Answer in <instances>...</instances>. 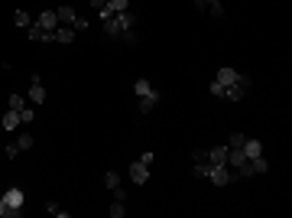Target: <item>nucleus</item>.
I'll use <instances>...</instances> for the list:
<instances>
[{
  "mask_svg": "<svg viewBox=\"0 0 292 218\" xmlns=\"http://www.w3.org/2000/svg\"><path fill=\"white\" fill-rule=\"evenodd\" d=\"M33 117H36V111H33V108H23V111H20V124H33Z\"/></svg>",
  "mask_w": 292,
  "mask_h": 218,
  "instance_id": "nucleus-24",
  "label": "nucleus"
},
{
  "mask_svg": "<svg viewBox=\"0 0 292 218\" xmlns=\"http://www.w3.org/2000/svg\"><path fill=\"white\" fill-rule=\"evenodd\" d=\"M36 23L42 26V30H46V33H52L55 26H59V16H55V10H42V13L36 16Z\"/></svg>",
  "mask_w": 292,
  "mask_h": 218,
  "instance_id": "nucleus-9",
  "label": "nucleus"
},
{
  "mask_svg": "<svg viewBox=\"0 0 292 218\" xmlns=\"http://www.w3.org/2000/svg\"><path fill=\"white\" fill-rule=\"evenodd\" d=\"M88 3H91V10H104V3H108V0H88Z\"/></svg>",
  "mask_w": 292,
  "mask_h": 218,
  "instance_id": "nucleus-30",
  "label": "nucleus"
},
{
  "mask_svg": "<svg viewBox=\"0 0 292 218\" xmlns=\"http://www.w3.org/2000/svg\"><path fill=\"white\" fill-rule=\"evenodd\" d=\"M240 150H244L247 160H256V156H263V143H260V140H250V137L244 140V147H240Z\"/></svg>",
  "mask_w": 292,
  "mask_h": 218,
  "instance_id": "nucleus-13",
  "label": "nucleus"
},
{
  "mask_svg": "<svg viewBox=\"0 0 292 218\" xmlns=\"http://www.w3.org/2000/svg\"><path fill=\"white\" fill-rule=\"evenodd\" d=\"M108 215H110V218H123V215H127V202H120V199H114V202L108 205Z\"/></svg>",
  "mask_w": 292,
  "mask_h": 218,
  "instance_id": "nucleus-16",
  "label": "nucleus"
},
{
  "mask_svg": "<svg viewBox=\"0 0 292 218\" xmlns=\"http://www.w3.org/2000/svg\"><path fill=\"white\" fill-rule=\"evenodd\" d=\"M26 36H30V43H52V33H46L42 26L36 23V20L26 26Z\"/></svg>",
  "mask_w": 292,
  "mask_h": 218,
  "instance_id": "nucleus-6",
  "label": "nucleus"
},
{
  "mask_svg": "<svg viewBox=\"0 0 292 218\" xmlns=\"http://www.w3.org/2000/svg\"><path fill=\"white\" fill-rule=\"evenodd\" d=\"M234 176H237V170H231V166H227V163H221V166H211V170H208V176H205V179L211 182V186L224 189V186H231V182H234Z\"/></svg>",
  "mask_w": 292,
  "mask_h": 218,
  "instance_id": "nucleus-2",
  "label": "nucleus"
},
{
  "mask_svg": "<svg viewBox=\"0 0 292 218\" xmlns=\"http://www.w3.org/2000/svg\"><path fill=\"white\" fill-rule=\"evenodd\" d=\"M46 212H49V215H55V218H69V212H65V209H59L55 202H46Z\"/></svg>",
  "mask_w": 292,
  "mask_h": 218,
  "instance_id": "nucleus-23",
  "label": "nucleus"
},
{
  "mask_svg": "<svg viewBox=\"0 0 292 218\" xmlns=\"http://www.w3.org/2000/svg\"><path fill=\"white\" fill-rule=\"evenodd\" d=\"M108 10L110 13H123V10H130V0H108Z\"/></svg>",
  "mask_w": 292,
  "mask_h": 218,
  "instance_id": "nucleus-19",
  "label": "nucleus"
},
{
  "mask_svg": "<svg viewBox=\"0 0 292 218\" xmlns=\"http://www.w3.org/2000/svg\"><path fill=\"white\" fill-rule=\"evenodd\" d=\"M117 39H120V43H130V46H133V43H137V33H133V30H127V33H120Z\"/></svg>",
  "mask_w": 292,
  "mask_h": 218,
  "instance_id": "nucleus-27",
  "label": "nucleus"
},
{
  "mask_svg": "<svg viewBox=\"0 0 292 218\" xmlns=\"http://www.w3.org/2000/svg\"><path fill=\"white\" fill-rule=\"evenodd\" d=\"M114 199H120V202H127V189H123V186H117V189H114Z\"/></svg>",
  "mask_w": 292,
  "mask_h": 218,
  "instance_id": "nucleus-29",
  "label": "nucleus"
},
{
  "mask_svg": "<svg viewBox=\"0 0 292 218\" xmlns=\"http://www.w3.org/2000/svg\"><path fill=\"white\" fill-rule=\"evenodd\" d=\"M7 108H10V111H23V108H26V98H23V94H10Z\"/></svg>",
  "mask_w": 292,
  "mask_h": 218,
  "instance_id": "nucleus-20",
  "label": "nucleus"
},
{
  "mask_svg": "<svg viewBox=\"0 0 292 218\" xmlns=\"http://www.w3.org/2000/svg\"><path fill=\"white\" fill-rule=\"evenodd\" d=\"M3 202H7V209H20L23 212V205H26V195H23V189H16V186H10V189H3Z\"/></svg>",
  "mask_w": 292,
  "mask_h": 218,
  "instance_id": "nucleus-3",
  "label": "nucleus"
},
{
  "mask_svg": "<svg viewBox=\"0 0 292 218\" xmlns=\"http://www.w3.org/2000/svg\"><path fill=\"white\" fill-rule=\"evenodd\" d=\"M101 23H104V33H108V36H120V33H127V30H133V23H137V20H133V13L130 10H123V13H110V16H101Z\"/></svg>",
  "mask_w": 292,
  "mask_h": 218,
  "instance_id": "nucleus-1",
  "label": "nucleus"
},
{
  "mask_svg": "<svg viewBox=\"0 0 292 218\" xmlns=\"http://www.w3.org/2000/svg\"><path fill=\"white\" fill-rule=\"evenodd\" d=\"M13 20H16V26H23V30H26V26L33 23V16L26 13V10H16V13H13Z\"/></svg>",
  "mask_w": 292,
  "mask_h": 218,
  "instance_id": "nucleus-21",
  "label": "nucleus"
},
{
  "mask_svg": "<svg viewBox=\"0 0 292 218\" xmlns=\"http://www.w3.org/2000/svg\"><path fill=\"white\" fill-rule=\"evenodd\" d=\"M133 91H137V98H140V94H149V91H156V88L149 85L146 78H137V82H133Z\"/></svg>",
  "mask_w": 292,
  "mask_h": 218,
  "instance_id": "nucleus-18",
  "label": "nucleus"
},
{
  "mask_svg": "<svg viewBox=\"0 0 292 218\" xmlns=\"http://www.w3.org/2000/svg\"><path fill=\"white\" fill-rule=\"evenodd\" d=\"M140 163H143V166H153V163H156V153H153V150H146V153H140Z\"/></svg>",
  "mask_w": 292,
  "mask_h": 218,
  "instance_id": "nucleus-26",
  "label": "nucleus"
},
{
  "mask_svg": "<svg viewBox=\"0 0 292 218\" xmlns=\"http://www.w3.org/2000/svg\"><path fill=\"white\" fill-rule=\"evenodd\" d=\"M16 153H20V147H16V143H7V147H3V156H10V160H13Z\"/></svg>",
  "mask_w": 292,
  "mask_h": 218,
  "instance_id": "nucleus-28",
  "label": "nucleus"
},
{
  "mask_svg": "<svg viewBox=\"0 0 292 218\" xmlns=\"http://www.w3.org/2000/svg\"><path fill=\"white\" fill-rule=\"evenodd\" d=\"M130 179L137 182V186H146V182H149V166H143L140 160L130 163Z\"/></svg>",
  "mask_w": 292,
  "mask_h": 218,
  "instance_id": "nucleus-7",
  "label": "nucleus"
},
{
  "mask_svg": "<svg viewBox=\"0 0 292 218\" xmlns=\"http://www.w3.org/2000/svg\"><path fill=\"white\" fill-rule=\"evenodd\" d=\"M221 163H227V143L208 150V166H221Z\"/></svg>",
  "mask_w": 292,
  "mask_h": 218,
  "instance_id": "nucleus-10",
  "label": "nucleus"
},
{
  "mask_svg": "<svg viewBox=\"0 0 292 218\" xmlns=\"http://www.w3.org/2000/svg\"><path fill=\"white\" fill-rule=\"evenodd\" d=\"M72 39H75V26H55V30H52V43H62V46H69Z\"/></svg>",
  "mask_w": 292,
  "mask_h": 218,
  "instance_id": "nucleus-8",
  "label": "nucleus"
},
{
  "mask_svg": "<svg viewBox=\"0 0 292 218\" xmlns=\"http://www.w3.org/2000/svg\"><path fill=\"white\" fill-rule=\"evenodd\" d=\"M215 82L218 85H240V82H247V75H240L237 69H218Z\"/></svg>",
  "mask_w": 292,
  "mask_h": 218,
  "instance_id": "nucleus-4",
  "label": "nucleus"
},
{
  "mask_svg": "<svg viewBox=\"0 0 292 218\" xmlns=\"http://www.w3.org/2000/svg\"><path fill=\"white\" fill-rule=\"evenodd\" d=\"M117 186H120V176H117L114 170H108V173H104V189H110V192H114Z\"/></svg>",
  "mask_w": 292,
  "mask_h": 218,
  "instance_id": "nucleus-17",
  "label": "nucleus"
},
{
  "mask_svg": "<svg viewBox=\"0 0 292 218\" xmlns=\"http://www.w3.org/2000/svg\"><path fill=\"white\" fill-rule=\"evenodd\" d=\"M159 104V91H149V94H140V114H149V111Z\"/></svg>",
  "mask_w": 292,
  "mask_h": 218,
  "instance_id": "nucleus-12",
  "label": "nucleus"
},
{
  "mask_svg": "<svg viewBox=\"0 0 292 218\" xmlns=\"http://www.w3.org/2000/svg\"><path fill=\"white\" fill-rule=\"evenodd\" d=\"M244 140H247L244 133H234L231 140H227V147H231V150H240V147H244Z\"/></svg>",
  "mask_w": 292,
  "mask_h": 218,
  "instance_id": "nucleus-25",
  "label": "nucleus"
},
{
  "mask_svg": "<svg viewBox=\"0 0 292 218\" xmlns=\"http://www.w3.org/2000/svg\"><path fill=\"white\" fill-rule=\"evenodd\" d=\"M0 218H7V202H3V195H0Z\"/></svg>",
  "mask_w": 292,
  "mask_h": 218,
  "instance_id": "nucleus-31",
  "label": "nucleus"
},
{
  "mask_svg": "<svg viewBox=\"0 0 292 218\" xmlns=\"http://www.w3.org/2000/svg\"><path fill=\"white\" fill-rule=\"evenodd\" d=\"M195 10H211V16H224L221 0H195Z\"/></svg>",
  "mask_w": 292,
  "mask_h": 218,
  "instance_id": "nucleus-11",
  "label": "nucleus"
},
{
  "mask_svg": "<svg viewBox=\"0 0 292 218\" xmlns=\"http://www.w3.org/2000/svg\"><path fill=\"white\" fill-rule=\"evenodd\" d=\"M0 127H3V131H16V127H23V124H20V111H10L7 108V114L0 117Z\"/></svg>",
  "mask_w": 292,
  "mask_h": 218,
  "instance_id": "nucleus-14",
  "label": "nucleus"
},
{
  "mask_svg": "<svg viewBox=\"0 0 292 218\" xmlns=\"http://www.w3.org/2000/svg\"><path fill=\"white\" fill-rule=\"evenodd\" d=\"M33 143H36V140H33V133H20L16 147H20V150H33Z\"/></svg>",
  "mask_w": 292,
  "mask_h": 218,
  "instance_id": "nucleus-22",
  "label": "nucleus"
},
{
  "mask_svg": "<svg viewBox=\"0 0 292 218\" xmlns=\"http://www.w3.org/2000/svg\"><path fill=\"white\" fill-rule=\"evenodd\" d=\"M46 101V85H42V75H33L30 82V104H42Z\"/></svg>",
  "mask_w": 292,
  "mask_h": 218,
  "instance_id": "nucleus-5",
  "label": "nucleus"
},
{
  "mask_svg": "<svg viewBox=\"0 0 292 218\" xmlns=\"http://www.w3.org/2000/svg\"><path fill=\"white\" fill-rule=\"evenodd\" d=\"M55 16H59V23H65V26H75V20H78V13L69 7V3H62V7L55 10Z\"/></svg>",
  "mask_w": 292,
  "mask_h": 218,
  "instance_id": "nucleus-15",
  "label": "nucleus"
}]
</instances>
